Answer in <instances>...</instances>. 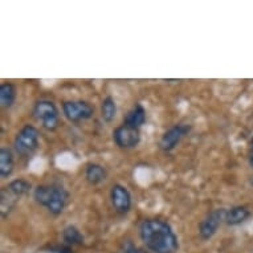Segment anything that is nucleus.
Returning a JSON list of instances; mask_svg holds the SVG:
<instances>
[{
    "instance_id": "nucleus-1",
    "label": "nucleus",
    "mask_w": 253,
    "mask_h": 253,
    "mask_svg": "<svg viewBox=\"0 0 253 253\" xmlns=\"http://www.w3.org/2000/svg\"><path fill=\"white\" fill-rule=\"evenodd\" d=\"M139 237L153 253H176L179 241L171 225L162 219H145L139 224Z\"/></svg>"
},
{
    "instance_id": "nucleus-2",
    "label": "nucleus",
    "mask_w": 253,
    "mask_h": 253,
    "mask_svg": "<svg viewBox=\"0 0 253 253\" xmlns=\"http://www.w3.org/2000/svg\"><path fill=\"white\" fill-rule=\"evenodd\" d=\"M34 198L40 206L45 207L52 215L57 216L65 210L69 199V192L57 183L40 184L35 188Z\"/></svg>"
},
{
    "instance_id": "nucleus-3",
    "label": "nucleus",
    "mask_w": 253,
    "mask_h": 253,
    "mask_svg": "<svg viewBox=\"0 0 253 253\" xmlns=\"http://www.w3.org/2000/svg\"><path fill=\"white\" fill-rule=\"evenodd\" d=\"M32 188V184L25 179H16L7 187L1 188L0 192V204H1V216L7 217L12 211L21 196L27 195Z\"/></svg>"
},
{
    "instance_id": "nucleus-4",
    "label": "nucleus",
    "mask_w": 253,
    "mask_h": 253,
    "mask_svg": "<svg viewBox=\"0 0 253 253\" xmlns=\"http://www.w3.org/2000/svg\"><path fill=\"white\" fill-rule=\"evenodd\" d=\"M40 145V131L32 125H25L24 127L16 134L13 147L20 157H32Z\"/></svg>"
},
{
    "instance_id": "nucleus-5",
    "label": "nucleus",
    "mask_w": 253,
    "mask_h": 253,
    "mask_svg": "<svg viewBox=\"0 0 253 253\" xmlns=\"http://www.w3.org/2000/svg\"><path fill=\"white\" fill-rule=\"evenodd\" d=\"M32 114L48 131H54L60 125V112L57 106L49 100L38 101L35 104Z\"/></svg>"
},
{
    "instance_id": "nucleus-6",
    "label": "nucleus",
    "mask_w": 253,
    "mask_h": 253,
    "mask_svg": "<svg viewBox=\"0 0 253 253\" xmlns=\"http://www.w3.org/2000/svg\"><path fill=\"white\" fill-rule=\"evenodd\" d=\"M62 113L71 122H81L90 120L94 114V108L87 101L69 100L62 102Z\"/></svg>"
},
{
    "instance_id": "nucleus-7",
    "label": "nucleus",
    "mask_w": 253,
    "mask_h": 253,
    "mask_svg": "<svg viewBox=\"0 0 253 253\" xmlns=\"http://www.w3.org/2000/svg\"><path fill=\"white\" fill-rule=\"evenodd\" d=\"M113 141L120 149H134L141 142V131L139 129L122 124L113 131Z\"/></svg>"
},
{
    "instance_id": "nucleus-8",
    "label": "nucleus",
    "mask_w": 253,
    "mask_h": 253,
    "mask_svg": "<svg viewBox=\"0 0 253 253\" xmlns=\"http://www.w3.org/2000/svg\"><path fill=\"white\" fill-rule=\"evenodd\" d=\"M191 131V126L187 124H176L163 134L159 141V149L163 151H172L180 143L183 138Z\"/></svg>"
},
{
    "instance_id": "nucleus-9",
    "label": "nucleus",
    "mask_w": 253,
    "mask_h": 253,
    "mask_svg": "<svg viewBox=\"0 0 253 253\" xmlns=\"http://www.w3.org/2000/svg\"><path fill=\"white\" fill-rule=\"evenodd\" d=\"M224 208H217L213 211L208 212L207 216L204 217L199 224V235L203 240H210L219 229L220 224L224 221L225 216Z\"/></svg>"
},
{
    "instance_id": "nucleus-10",
    "label": "nucleus",
    "mask_w": 253,
    "mask_h": 253,
    "mask_svg": "<svg viewBox=\"0 0 253 253\" xmlns=\"http://www.w3.org/2000/svg\"><path fill=\"white\" fill-rule=\"evenodd\" d=\"M110 202L114 211L120 215H126L131 208V195L122 184H114L110 190Z\"/></svg>"
},
{
    "instance_id": "nucleus-11",
    "label": "nucleus",
    "mask_w": 253,
    "mask_h": 253,
    "mask_svg": "<svg viewBox=\"0 0 253 253\" xmlns=\"http://www.w3.org/2000/svg\"><path fill=\"white\" fill-rule=\"evenodd\" d=\"M251 216V211L245 206H233L225 211L224 223L228 225H239Z\"/></svg>"
},
{
    "instance_id": "nucleus-12",
    "label": "nucleus",
    "mask_w": 253,
    "mask_h": 253,
    "mask_svg": "<svg viewBox=\"0 0 253 253\" xmlns=\"http://www.w3.org/2000/svg\"><path fill=\"white\" fill-rule=\"evenodd\" d=\"M146 122V110L141 104L134 105L133 108L130 109L129 112L126 113L124 118V125L139 129L142 125Z\"/></svg>"
},
{
    "instance_id": "nucleus-13",
    "label": "nucleus",
    "mask_w": 253,
    "mask_h": 253,
    "mask_svg": "<svg viewBox=\"0 0 253 253\" xmlns=\"http://www.w3.org/2000/svg\"><path fill=\"white\" fill-rule=\"evenodd\" d=\"M108 172L105 170L104 166H101L98 163H89L85 169V179L91 186H97L106 179Z\"/></svg>"
},
{
    "instance_id": "nucleus-14",
    "label": "nucleus",
    "mask_w": 253,
    "mask_h": 253,
    "mask_svg": "<svg viewBox=\"0 0 253 253\" xmlns=\"http://www.w3.org/2000/svg\"><path fill=\"white\" fill-rule=\"evenodd\" d=\"M15 167L13 161V154L8 147H1L0 149V176L4 179L11 176Z\"/></svg>"
},
{
    "instance_id": "nucleus-15",
    "label": "nucleus",
    "mask_w": 253,
    "mask_h": 253,
    "mask_svg": "<svg viewBox=\"0 0 253 253\" xmlns=\"http://www.w3.org/2000/svg\"><path fill=\"white\" fill-rule=\"evenodd\" d=\"M16 100V87L11 83H3L0 85V105L1 108H11Z\"/></svg>"
},
{
    "instance_id": "nucleus-16",
    "label": "nucleus",
    "mask_w": 253,
    "mask_h": 253,
    "mask_svg": "<svg viewBox=\"0 0 253 253\" xmlns=\"http://www.w3.org/2000/svg\"><path fill=\"white\" fill-rule=\"evenodd\" d=\"M62 240L65 245L73 247V245H83L84 236L75 225H68L67 228L62 231Z\"/></svg>"
},
{
    "instance_id": "nucleus-17",
    "label": "nucleus",
    "mask_w": 253,
    "mask_h": 253,
    "mask_svg": "<svg viewBox=\"0 0 253 253\" xmlns=\"http://www.w3.org/2000/svg\"><path fill=\"white\" fill-rule=\"evenodd\" d=\"M117 105L112 96H108L101 104V117L105 122H112L116 118Z\"/></svg>"
},
{
    "instance_id": "nucleus-18",
    "label": "nucleus",
    "mask_w": 253,
    "mask_h": 253,
    "mask_svg": "<svg viewBox=\"0 0 253 253\" xmlns=\"http://www.w3.org/2000/svg\"><path fill=\"white\" fill-rule=\"evenodd\" d=\"M125 253H150L145 249H141V248H137V247H134L133 244H129L126 248H125Z\"/></svg>"
},
{
    "instance_id": "nucleus-19",
    "label": "nucleus",
    "mask_w": 253,
    "mask_h": 253,
    "mask_svg": "<svg viewBox=\"0 0 253 253\" xmlns=\"http://www.w3.org/2000/svg\"><path fill=\"white\" fill-rule=\"evenodd\" d=\"M57 253H73V251L69 245H62L57 249Z\"/></svg>"
},
{
    "instance_id": "nucleus-20",
    "label": "nucleus",
    "mask_w": 253,
    "mask_h": 253,
    "mask_svg": "<svg viewBox=\"0 0 253 253\" xmlns=\"http://www.w3.org/2000/svg\"><path fill=\"white\" fill-rule=\"evenodd\" d=\"M249 163L253 167V138L252 141H251V147H249Z\"/></svg>"
}]
</instances>
